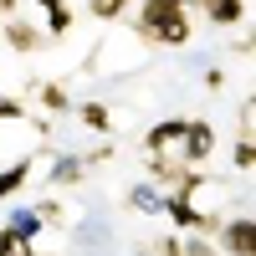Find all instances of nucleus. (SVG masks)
I'll use <instances>...</instances> for the list:
<instances>
[{
	"mask_svg": "<svg viewBox=\"0 0 256 256\" xmlns=\"http://www.w3.org/2000/svg\"><path fill=\"white\" fill-rule=\"evenodd\" d=\"M134 36H138V41H148V46H169V52L190 46V36H195L190 6H184V0H138Z\"/></svg>",
	"mask_w": 256,
	"mask_h": 256,
	"instance_id": "nucleus-1",
	"label": "nucleus"
},
{
	"mask_svg": "<svg viewBox=\"0 0 256 256\" xmlns=\"http://www.w3.org/2000/svg\"><path fill=\"white\" fill-rule=\"evenodd\" d=\"M210 154H216V128L205 118H190L184 123V138H180V164L184 169H205Z\"/></svg>",
	"mask_w": 256,
	"mask_h": 256,
	"instance_id": "nucleus-2",
	"label": "nucleus"
},
{
	"mask_svg": "<svg viewBox=\"0 0 256 256\" xmlns=\"http://www.w3.org/2000/svg\"><path fill=\"white\" fill-rule=\"evenodd\" d=\"M184 123H190V118H180V113H174V118H159V123L144 134V154H148V159H180Z\"/></svg>",
	"mask_w": 256,
	"mask_h": 256,
	"instance_id": "nucleus-3",
	"label": "nucleus"
},
{
	"mask_svg": "<svg viewBox=\"0 0 256 256\" xmlns=\"http://www.w3.org/2000/svg\"><path fill=\"white\" fill-rule=\"evenodd\" d=\"M216 241H220V251H226V256H256V220H251V216L226 220Z\"/></svg>",
	"mask_w": 256,
	"mask_h": 256,
	"instance_id": "nucleus-4",
	"label": "nucleus"
},
{
	"mask_svg": "<svg viewBox=\"0 0 256 256\" xmlns=\"http://www.w3.org/2000/svg\"><path fill=\"white\" fill-rule=\"evenodd\" d=\"M0 36H6V46H10V52H36L41 41H46V31L26 26L20 16H6V26H0Z\"/></svg>",
	"mask_w": 256,
	"mask_h": 256,
	"instance_id": "nucleus-5",
	"label": "nucleus"
},
{
	"mask_svg": "<svg viewBox=\"0 0 256 256\" xmlns=\"http://www.w3.org/2000/svg\"><path fill=\"white\" fill-rule=\"evenodd\" d=\"M200 6L210 16V26H220V31H230V26L246 20V0H200Z\"/></svg>",
	"mask_w": 256,
	"mask_h": 256,
	"instance_id": "nucleus-6",
	"label": "nucleus"
},
{
	"mask_svg": "<svg viewBox=\"0 0 256 256\" xmlns=\"http://www.w3.org/2000/svg\"><path fill=\"white\" fill-rule=\"evenodd\" d=\"M31 169H36V159H16V164L0 169V200L20 195V190H26V180H31Z\"/></svg>",
	"mask_w": 256,
	"mask_h": 256,
	"instance_id": "nucleus-7",
	"label": "nucleus"
},
{
	"mask_svg": "<svg viewBox=\"0 0 256 256\" xmlns=\"http://www.w3.org/2000/svg\"><path fill=\"white\" fill-rule=\"evenodd\" d=\"M6 226L16 230V236H20V241H36V236H41V210H26V205H16Z\"/></svg>",
	"mask_w": 256,
	"mask_h": 256,
	"instance_id": "nucleus-8",
	"label": "nucleus"
},
{
	"mask_svg": "<svg viewBox=\"0 0 256 256\" xmlns=\"http://www.w3.org/2000/svg\"><path fill=\"white\" fill-rule=\"evenodd\" d=\"M82 169H88V159H77V154L56 159V164H52V190H56V184H72V180H82Z\"/></svg>",
	"mask_w": 256,
	"mask_h": 256,
	"instance_id": "nucleus-9",
	"label": "nucleus"
},
{
	"mask_svg": "<svg viewBox=\"0 0 256 256\" xmlns=\"http://www.w3.org/2000/svg\"><path fill=\"white\" fill-rule=\"evenodd\" d=\"M77 118L88 123V128H98V134H108V128H113V113H108V102H82V108H77Z\"/></svg>",
	"mask_w": 256,
	"mask_h": 256,
	"instance_id": "nucleus-10",
	"label": "nucleus"
},
{
	"mask_svg": "<svg viewBox=\"0 0 256 256\" xmlns=\"http://www.w3.org/2000/svg\"><path fill=\"white\" fill-rule=\"evenodd\" d=\"M41 102H46V113H67L72 108V98H67V88H62V82H41Z\"/></svg>",
	"mask_w": 256,
	"mask_h": 256,
	"instance_id": "nucleus-11",
	"label": "nucleus"
},
{
	"mask_svg": "<svg viewBox=\"0 0 256 256\" xmlns=\"http://www.w3.org/2000/svg\"><path fill=\"white\" fill-rule=\"evenodd\" d=\"M0 256H36V241H20L10 226H0Z\"/></svg>",
	"mask_w": 256,
	"mask_h": 256,
	"instance_id": "nucleus-12",
	"label": "nucleus"
},
{
	"mask_svg": "<svg viewBox=\"0 0 256 256\" xmlns=\"http://www.w3.org/2000/svg\"><path fill=\"white\" fill-rule=\"evenodd\" d=\"M128 200H134V210H144V216H159V190L154 184H134V195H128Z\"/></svg>",
	"mask_w": 256,
	"mask_h": 256,
	"instance_id": "nucleus-13",
	"label": "nucleus"
},
{
	"mask_svg": "<svg viewBox=\"0 0 256 256\" xmlns=\"http://www.w3.org/2000/svg\"><path fill=\"white\" fill-rule=\"evenodd\" d=\"M134 0H88V10H92V20H118Z\"/></svg>",
	"mask_w": 256,
	"mask_h": 256,
	"instance_id": "nucleus-14",
	"label": "nucleus"
},
{
	"mask_svg": "<svg viewBox=\"0 0 256 256\" xmlns=\"http://www.w3.org/2000/svg\"><path fill=\"white\" fill-rule=\"evenodd\" d=\"M67 31H72V6L46 10V36H67Z\"/></svg>",
	"mask_w": 256,
	"mask_h": 256,
	"instance_id": "nucleus-15",
	"label": "nucleus"
},
{
	"mask_svg": "<svg viewBox=\"0 0 256 256\" xmlns=\"http://www.w3.org/2000/svg\"><path fill=\"white\" fill-rule=\"evenodd\" d=\"M230 164H236V169H251L256 164V144L241 134V144H236V154H230Z\"/></svg>",
	"mask_w": 256,
	"mask_h": 256,
	"instance_id": "nucleus-16",
	"label": "nucleus"
},
{
	"mask_svg": "<svg viewBox=\"0 0 256 256\" xmlns=\"http://www.w3.org/2000/svg\"><path fill=\"white\" fill-rule=\"evenodd\" d=\"M26 118V102L20 98H0V123H20Z\"/></svg>",
	"mask_w": 256,
	"mask_h": 256,
	"instance_id": "nucleus-17",
	"label": "nucleus"
},
{
	"mask_svg": "<svg viewBox=\"0 0 256 256\" xmlns=\"http://www.w3.org/2000/svg\"><path fill=\"white\" fill-rule=\"evenodd\" d=\"M205 88H210V92L226 88V72H220V67H210V72H205Z\"/></svg>",
	"mask_w": 256,
	"mask_h": 256,
	"instance_id": "nucleus-18",
	"label": "nucleus"
},
{
	"mask_svg": "<svg viewBox=\"0 0 256 256\" xmlns=\"http://www.w3.org/2000/svg\"><path fill=\"white\" fill-rule=\"evenodd\" d=\"M159 256H184V251H180V241H174V236H169V241H159Z\"/></svg>",
	"mask_w": 256,
	"mask_h": 256,
	"instance_id": "nucleus-19",
	"label": "nucleus"
},
{
	"mask_svg": "<svg viewBox=\"0 0 256 256\" xmlns=\"http://www.w3.org/2000/svg\"><path fill=\"white\" fill-rule=\"evenodd\" d=\"M36 6H41V10H56V6H67V0H36Z\"/></svg>",
	"mask_w": 256,
	"mask_h": 256,
	"instance_id": "nucleus-20",
	"label": "nucleus"
},
{
	"mask_svg": "<svg viewBox=\"0 0 256 256\" xmlns=\"http://www.w3.org/2000/svg\"><path fill=\"white\" fill-rule=\"evenodd\" d=\"M0 16H16V0H0Z\"/></svg>",
	"mask_w": 256,
	"mask_h": 256,
	"instance_id": "nucleus-21",
	"label": "nucleus"
}]
</instances>
